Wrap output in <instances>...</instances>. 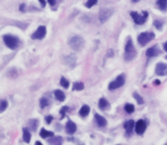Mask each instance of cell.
I'll list each match as a JSON object with an SVG mask.
<instances>
[{
  "label": "cell",
  "mask_w": 167,
  "mask_h": 145,
  "mask_svg": "<svg viewBox=\"0 0 167 145\" xmlns=\"http://www.w3.org/2000/svg\"><path fill=\"white\" fill-rule=\"evenodd\" d=\"M60 84H62V86H63V87H65V89H67V87L69 86L68 81H67V79H66L65 77L60 78Z\"/></svg>",
  "instance_id": "obj_28"
},
{
  "label": "cell",
  "mask_w": 167,
  "mask_h": 145,
  "mask_svg": "<svg viewBox=\"0 0 167 145\" xmlns=\"http://www.w3.org/2000/svg\"><path fill=\"white\" fill-rule=\"evenodd\" d=\"M40 4L43 6V7H45V5H46V2H45V1H40Z\"/></svg>",
  "instance_id": "obj_38"
},
{
  "label": "cell",
  "mask_w": 167,
  "mask_h": 145,
  "mask_svg": "<svg viewBox=\"0 0 167 145\" xmlns=\"http://www.w3.org/2000/svg\"><path fill=\"white\" fill-rule=\"evenodd\" d=\"M4 42L12 50H15L18 47V44H19V40L16 36H13V35H5L4 36Z\"/></svg>",
  "instance_id": "obj_4"
},
{
  "label": "cell",
  "mask_w": 167,
  "mask_h": 145,
  "mask_svg": "<svg viewBox=\"0 0 167 145\" xmlns=\"http://www.w3.org/2000/svg\"><path fill=\"white\" fill-rule=\"evenodd\" d=\"M96 4H97V0H91V1H88V2H85V7L90 8V7L94 6Z\"/></svg>",
  "instance_id": "obj_31"
},
{
  "label": "cell",
  "mask_w": 167,
  "mask_h": 145,
  "mask_svg": "<svg viewBox=\"0 0 167 145\" xmlns=\"http://www.w3.org/2000/svg\"><path fill=\"white\" fill-rule=\"evenodd\" d=\"M157 6L160 10L165 11L167 9V0H158L157 1Z\"/></svg>",
  "instance_id": "obj_19"
},
{
  "label": "cell",
  "mask_w": 167,
  "mask_h": 145,
  "mask_svg": "<svg viewBox=\"0 0 167 145\" xmlns=\"http://www.w3.org/2000/svg\"><path fill=\"white\" fill-rule=\"evenodd\" d=\"M51 120H52V117H51V116H47V117H46L47 124H50V123H51Z\"/></svg>",
  "instance_id": "obj_33"
},
{
  "label": "cell",
  "mask_w": 167,
  "mask_h": 145,
  "mask_svg": "<svg viewBox=\"0 0 167 145\" xmlns=\"http://www.w3.org/2000/svg\"><path fill=\"white\" fill-rule=\"evenodd\" d=\"M68 111V108L67 107H64L63 109H62V111H60V115H62V117H64L65 116V112Z\"/></svg>",
  "instance_id": "obj_32"
},
{
  "label": "cell",
  "mask_w": 167,
  "mask_h": 145,
  "mask_svg": "<svg viewBox=\"0 0 167 145\" xmlns=\"http://www.w3.org/2000/svg\"><path fill=\"white\" fill-rule=\"evenodd\" d=\"M154 25H155L156 28H158V30H161V27H163V23H161L160 21H158V19H156L155 22H154Z\"/></svg>",
  "instance_id": "obj_30"
},
{
  "label": "cell",
  "mask_w": 167,
  "mask_h": 145,
  "mask_svg": "<svg viewBox=\"0 0 167 145\" xmlns=\"http://www.w3.org/2000/svg\"><path fill=\"white\" fill-rule=\"evenodd\" d=\"M47 34V28L46 26H43V25H41L38 27V30L35 31L34 33L32 34V39H35V40H41L43 39L45 36H46Z\"/></svg>",
  "instance_id": "obj_8"
},
{
  "label": "cell",
  "mask_w": 167,
  "mask_h": 145,
  "mask_svg": "<svg viewBox=\"0 0 167 145\" xmlns=\"http://www.w3.org/2000/svg\"><path fill=\"white\" fill-rule=\"evenodd\" d=\"M131 16H132L133 21H134L135 24L142 25V24L145 23L147 18H148V16H149V14H148V11H145V10L142 13V15H140V14L135 13V11H132V13H131Z\"/></svg>",
  "instance_id": "obj_5"
},
{
  "label": "cell",
  "mask_w": 167,
  "mask_h": 145,
  "mask_svg": "<svg viewBox=\"0 0 167 145\" xmlns=\"http://www.w3.org/2000/svg\"><path fill=\"white\" fill-rule=\"evenodd\" d=\"M164 145H167V143H165V144H164Z\"/></svg>",
  "instance_id": "obj_40"
},
{
  "label": "cell",
  "mask_w": 167,
  "mask_h": 145,
  "mask_svg": "<svg viewBox=\"0 0 167 145\" xmlns=\"http://www.w3.org/2000/svg\"><path fill=\"white\" fill-rule=\"evenodd\" d=\"M114 14V9H110V8H102L99 11V21L101 23L107 22L110 18V16Z\"/></svg>",
  "instance_id": "obj_6"
},
{
  "label": "cell",
  "mask_w": 167,
  "mask_h": 145,
  "mask_svg": "<svg viewBox=\"0 0 167 145\" xmlns=\"http://www.w3.org/2000/svg\"><path fill=\"white\" fill-rule=\"evenodd\" d=\"M55 96H56V99L59 101H64L65 100V93H64L63 91H59V90H56L55 91Z\"/></svg>",
  "instance_id": "obj_21"
},
{
  "label": "cell",
  "mask_w": 167,
  "mask_h": 145,
  "mask_svg": "<svg viewBox=\"0 0 167 145\" xmlns=\"http://www.w3.org/2000/svg\"><path fill=\"white\" fill-rule=\"evenodd\" d=\"M23 138L26 143H29L30 141H31V135H30V132L25 128L23 129Z\"/></svg>",
  "instance_id": "obj_22"
},
{
  "label": "cell",
  "mask_w": 167,
  "mask_h": 145,
  "mask_svg": "<svg viewBox=\"0 0 167 145\" xmlns=\"http://www.w3.org/2000/svg\"><path fill=\"white\" fill-rule=\"evenodd\" d=\"M154 85H160V81L159 79H155L154 81Z\"/></svg>",
  "instance_id": "obj_34"
},
{
  "label": "cell",
  "mask_w": 167,
  "mask_h": 145,
  "mask_svg": "<svg viewBox=\"0 0 167 145\" xmlns=\"http://www.w3.org/2000/svg\"><path fill=\"white\" fill-rule=\"evenodd\" d=\"M137 56V51L134 49V45H133L132 39H127L126 45H125V55H124V58L126 61H131L133 60Z\"/></svg>",
  "instance_id": "obj_1"
},
{
  "label": "cell",
  "mask_w": 167,
  "mask_h": 145,
  "mask_svg": "<svg viewBox=\"0 0 167 145\" xmlns=\"http://www.w3.org/2000/svg\"><path fill=\"white\" fill-rule=\"evenodd\" d=\"M154 39H155V34L152 32H143V33L139 34L138 42L140 45H145Z\"/></svg>",
  "instance_id": "obj_3"
},
{
  "label": "cell",
  "mask_w": 167,
  "mask_h": 145,
  "mask_svg": "<svg viewBox=\"0 0 167 145\" xmlns=\"http://www.w3.org/2000/svg\"><path fill=\"white\" fill-rule=\"evenodd\" d=\"M75 132H76V125H75V123H73V121H67V124H66V133L69 135L74 134Z\"/></svg>",
  "instance_id": "obj_12"
},
{
  "label": "cell",
  "mask_w": 167,
  "mask_h": 145,
  "mask_svg": "<svg viewBox=\"0 0 167 145\" xmlns=\"http://www.w3.org/2000/svg\"><path fill=\"white\" fill-rule=\"evenodd\" d=\"M38 124H39V121H38V120H30V121H29V126L31 127V129H32V130H35V129H36V127H38Z\"/></svg>",
  "instance_id": "obj_24"
},
{
  "label": "cell",
  "mask_w": 167,
  "mask_h": 145,
  "mask_svg": "<svg viewBox=\"0 0 167 145\" xmlns=\"http://www.w3.org/2000/svg\"><path fill=\"white\" fill-rule=\"evenodd\" d=\"M35 145H42V144H41L40 142H36V143H35Z\"/></svg>",
  "instance_id": "obj_39"
},
{
  "label": "cell",
  "mask_w": 167,
  "mask_h": 145,
  "mask_svg": "<svg viewBox=\"0 0 167 145\" xmlns=\"http://www.w3.org/2000/svg\"><path fill=\"white\" fill-rule=\"evenodd\" d=\"M25 8H26V6L24 5V4H22V5H21V10L25 11Z\"/></svg>",
  "instance_id": "obj_35"
},
{
  "label": "cell",
  "mask_w": 167,
  "mask_h": 145,
  "mask_svg": "<svg viewBox=\"0 0 167 145\" xmlns=\"http://www.w3.org/2000/svg\"><path fill=\"white\" fill-rule=\"evenodd\" d=\"M7 106H8L7 101H5V100L0 101V112H4V111H5V110L7 109Z\"/></svg>",
  "instance_id": "obj_25"
},
{
  "label": "cell",
  "mask_w": 167,
  "mask_h": 145,
  "mask_svg": "<svg viewBox=\"0 0 167 145\" xmlns=\"http://www.w3.org/2000/svg\"><path fill=\"white\" fill-rule=\"evenodd\" d=\"M40 136L42 137V138H48V137H52V136H53V133H52V132H49V130H47V129H41Z\"/></svg>",
  "instance_id": "obj_18"
},
{
  "label": "cell",
  "mask_w": 167,
  "mask_h": 145,
  "mask_svg": "<svg viewBox=\"0 0 167 145\" xmlns=\"http://www.w3.org/2000/svg\"><path fill=\"white\" fill-rule=\"evenodd\" d=\"M68 43L71 45V48L74 51H81L84 47V40L82 39L81 36L76 35V36H73V38L69 39Z\"/></svg>",
  "instance_id": "obj_2"
},
{
  "label": "cell",
  "mask_w": 167,
  "mask_h": 145,
  "mask_svg": "<svg viewBox=\"0 0 167 145\" xmlns=\"http://www.w3.org/2000/svg\"><path fill=\"white\" fill-rule=\"evenodd\" d=\"M125 111H126L127 113H132V112L134 111V106L131 104V103L125 104Z\"/></svg>",
  "instance_id": "obj_26"
},
{
  "label": "cell",
  "mask_w": 167,
  "mask_h": 145,
  "mask_svg": "<svg viewBox=\"0 0 167 145\" xmlns=\"http://www.w3.org/2000/svg\"><path fill=\"white\" fill-rule=\"evenodd\" d=\"M124 83H125V77H124V75H119L115 81H113V82L108 85V89H109L110 91H114V90H117V89H119L121 86H123Z\"/></svg>",
  "instance_id": "obj_7"
},
{
  "label": "cell",
  "mask_w": 167,
  "mask_h": 145,
  "mask_svg": "<svg viewBox=\"0 0 167 145\" xmlns=\"http://www.w3.org/2000/svg\"><path fill=\"white\" fill-rule=\"evenodd\" d=\"M164 49H165V51L167 52V42H165V43H164Z\"/></svg>",
  "instance_id": "obj_37"
},
{
  "label": "cell",
  "mask_w": 167,
  "mask_h": 145,
  "mask_svg": "<svg viewBox=\"0 0 167 145\" xmlns=\"http://www.w3.org/2000/svg\"><path fill=\"white\" fill-rule=\"evenodd\" d=\"M145 55L149 58H152V57H156L159 55V50H158L157 47H151V48H149L148 50L145 51Z\"/></svg>",
  "instance_id": "obj_14"
},
{
  "label": "cell",
  "mask_w": 167,
  "mask_h": 145,
  "mask_svg": "<svg viewBox=\"0 0 167 145\" xmlns=\"http://www.w3.org/2000/svg\"><path fill=\"white\" fill-rule=\"evenodd\" d=\"M99 108L100 109H107L108 107H109V103H108V101L106 100L105 98H101L100 100H99Z\"/></svg>",
  "instance_id": "obj_20"
},
{
  "label": "cell",
  "mask_w": 167,
  "mask_h": 145,
  "mask_svg": "<svg viewBox=\"0 0 167 145\" xmlns=\"http://www.w3.org/2000/svg\"><path fill=\"white\" fill-rule=\"evenodd\" d=\"M90 112V107L89 106H83L80 109V116L81 117H87Z\"/></svg>",
  "instance_id": "obj_17"
},
{
  "label": "cell",
  "mask_w": 167,
  "mask_h": 145,
  "mask_svg": "<svg viewBox=\"0 0 167 145\" xmlns=\"http://www.w3.org/2000/svg\"><path fill=\"white\" fill-rule=\"evenodd\" d=\"M65 64L69 67H74L75 64H76V57L74 55H69V56L65 57Z\"/></svg>",
  "instance_id": "obj_13"
},
{
  "label": "cell",
  "mask_w": 167,
  "mask_h": 145,
  "mask_svg": "<svg viewBox=\"0 0 167 145\" xmlns=\"http://www.w3.org/2000/svg\"><path fill=\"white\" fill-rule=\"evenodd\" d=\"M49 143L50 145H63V138H62V136H53L49 141Z\"/></svg>",
  "instance_id": "obj_16"
},
{
  "label": "cell",
  "mask_w": 167,
  "mask_h": 145,
  "mask_svg": "<svg viewBox=\"0 0 167 145\" xmlns=\"http://www.w3.org/2000/svg\"><path fill=\"white\" fill-rule=\"evenodd\" d=\"M94 119H96V121L98 124V126H100V127H105V126L107 125V120H106L102 116L98 115V113L94 115Z\"/></svg>",
  "instance_id": "obj_15"
},
{
  "label": "cell",
  "mask_w": 167,
  "mask_h": 145,
  "mask_svg": "<svg viewBox=\"0 0 167 145\" xmlns=\"http://www.w3.org/2000/svg\"><path fill=\"white\" fill-rule=\"evenodd\" d=\"M49 4L51 6H55L56 5V1H55V0H49Z\"/></svg>",
  "instance_id": "obj_36"
},
{
  "label": "cell",
  "mask_w": 167,
  "mask_h": 145,
  "mask_svg": "<svg viewBox=\"0 0 167 145\" xmlns=\"http://www.w3.org/2000/svg\"><path fill=\"white\" fill-rule=\"evenodd\" d=\"M124 128H125V132H126V135L128 136V135L132 134L133 129L135 128V123H134V120H128V121H126V123L124 124Z\"/></svg>",
  "instance_id": "obj_11"
},
{
  "label": "cell",
  "mask_w": 167,
  "mask_h": 145,
  "mask_svg": "<svg viewBox=\"0 0 167 145\" xmlns=\"http://www.w3.org/2000/svg\"><path fill=\"white\" fill-rule=\"evenodd\" d=\"M156 74L159 76H166L167 75V65L164 62H158L156 66Z\"/></svg>",
  "instance_id": "obj_9"
},
{
  "label": "cell",
  "mask_w": 167,
  "mask_h": 145,
  "mask_svg": "<svg viewBox=\"0 0 167 145\" xmlns=\"http://www.w3.org/2000/svg\"><path fill=\"white\" fill-rule=\"evenodd\" d=\"M48 104H49V102H48V100H47L46 98H42V99L40 100V107L41 108H46Z\"/></svg>",
  "instance_id": "obj_29"
},
{
  "label": "cell",
  "mask_w": 167,
  "mask_h": 145,
  "mask_svg": "<svg viewBox=\"0 0 167 145\" xmlns=\"http://www.w3.org/2000/svg\"><path fill=\"white\" fill-rule=\"evenodd\" d=\"M83 89H84V84L83 83H81V82L74 83V86H73V90H74V91H82Z\"/></svg>",
  "instance_id": "obj_23"
},
{
  "label": "cell",
  "mask_w": 167,
  "mask_h": 145,
  "mask_svg": "<svg viewBox=\"0 0 167 145\" xmlns=\"http://www.w3.org/2000/svg\"><path fill=\"white\" fill-rule=\"evenodd\" d=\"M133 96H134V99L137 100L139 104H142L143 103V99H142V96L141 95H139L138 93H133Z\"/></svg>",
  "instance_id": "obj_27"
},
{
  "label": "cell",
  "mask_w": 167,
  "mask_h": 145,
  "mask_svg": "<svg viewBox=\"0 0 167 145\" xmlns=\"http://www.w3.org/2000/svg\"><path fill=\"white\" fill-rule=\"evenodd\" d=\"M145 128H147V124L144 120H139L138 123L135 124V132H137V134L141 135L143 134L144 132H145Z\"/></svg>",
  "instance_id": "obj_10"
}]
</instances>
